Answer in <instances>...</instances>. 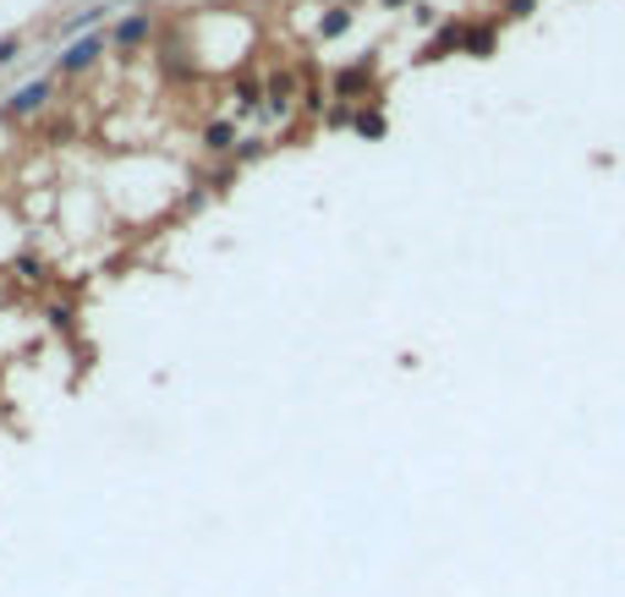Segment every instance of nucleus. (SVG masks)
<instances>
[{"label":"nucleus","mask_w":625,"mask_h":597,"mask_svg":"<svg viewBox=\"0 0 625 597\" xmlns=\"http://www.w3.org/2000/svg\"><path fill=\"white\" fill-rule=\"evenodd\" d=\"M17 275H22L28 286H44V280H50V269H44V258H33V253H22V258H17Z\"/></svg>","instance_id":"nucleus-17"},{"label":"nucleus","mask_w":625,"mask_h":597,"mask_svg":"<svg viewBox=\"0 0 625 597\" xmlns=\"http://www.w3.org/2000/svg\"><path fill=\"white\" fill-rule=\"evenodd\" d=\"M50 94H55V83H50V77H33V83H22V88H17V94L0 105V121H11V127H17V121L39 116V110L50 105Z\"/></svg>","instance_id":"nucleus-6"},{"label":"nucleus","mask_w":625,"mask_h":597,"mask_svg":"<svg viewBox=\"0 0 625 597\" xmlns=\"http://www.w3.org/2000/svg\"><path fill=\"white\" fill-rule=\"evenodd\" d=\"M494 50H499V17H467L462 55H472V61H488Z\"/></svg>","instance_id":"nucleus-8"},{"label":"nucleus","mask_w":625,"mask_h":597,"mask_svg":"<svg viewBox=\"0 0 625 597\" xmlns=\"http://www.w3.org/2000/svg\"><path fill=\"white\" fill-rule=\"evenodd\" d=\"M351 22H357V11H351V6H329V11L318 17V28H312V33H318V44H329V39H346V33H351Z\"/></svg>","instance_id":"nucleus-10"},{"label":"nucleus","mask_w":625,"mask_h":597,"mask_svg":"<svg viewBox=\"0 0 625 597\" xmlns=\"http://www.w3.org/2000/svg\"><path fill=\"white\" fill-rule=\"evenodd\" d=\"M231 94H236V116H258V110H264V77L242 72V77L231 83Z\"/></svg>","instance_id":"nucleus-9"},{"label":"nucleus","mask_w":625,"mask_h":597,"mask_svg":"<svg viewBox=\"0 0 625 597\" xmlns=\"http://www.w3.org/2000/svg\"><path fill=\"white\" fill-rule=\"evenodd\" d=\"M412 17H417V22H423V28H439V22H445V17H439V11H434V6H423V0H417V6H412Z\"/></svg>","instance_id":"nucleus-20"},{"label":"nucleus","mask_w":625,"mask_h":597,"mask_svg":"<svg viewBox=\"0 0 625 597\" xmlns=\"http://www.w3.org/2000/svg\"><path fill=\"white\" fill-rule=\"evenodd\" d=\"M159 72H165V83H176V88H187V83L203 77V61L192 55V44L181 39V28L165 33V44H159Z\"/></svg>","instance_id":"nucleus-2"},{"label":"nucleus","mask_w":625,"mask_h":597,"mask_svg":"<svg viewBox=\"0 0 625 597\" xmlns=\"http://www.w3.org/2000/svg\"><path fill=\"white\" fill-rule=\"evenodd\" d=\"M373 6H384V11H412L417 0H373Z\"/></svg>","instance_id":"nucleus-22"},{"label":"nucleus","mask_w":625,"mask_h":597,"mask_svg":"<svg viewBox=\"0 0 625 597\" xmlns=\"http://www.w3.org/2000/svg\"><path fill=\"white\" fill-rule=\"evenodd\" d=\"M462 39H467V17H445V22L428 33V44L417 50V66H434V61L462 55Z\"/></svg>","instance_id":"nucleus-5"},{"label":"nucleus","mask_w":625,"mask_h":597,"mask_svg":"<svg viewBox=\"0 0 625 597\" xmlns=\"http://www.w3.org/2000/svg\"><path fill=\"white\" fill-rule=\"evenodd\" d=\"M17 50H22V39L11 33V39H0V66H11L17 61Z\"/></svg>","instance_id":"nucleus-21"},{"label":"nucleus","mask_w":625,"mask_h":597,"mask_svg":"<svg viewBox=\"0 0 625 597\" xmlns=\"http://www.w3.org/2000/svg\"><path fill=\"white\" fill-rule=\"evenodd\" d=\"M297 99H303V77L292 66H269L264 72V116L269 121H286L297 110Z\"/></svg>","instance_id":"nucleus-3"},{"label":"nucleus","mask_w":625,"mask_h":597,"mask_svg":"<svg viewBox=\"0 0 625 597\" xmlns=\"http://www.w3.org/2000/svg\"><path fill=\"white\" fill-rule=\"evenodd\" d=\"M155 39V11H127L116 28H110V50L127 61V55H138L144 44Z\"/></svg>","instance_id":"nucleus-4"},{"label":"nucleus","mask_w":625,"mask_h":597,"mask_svg":"<svg viewBox=\"0 0 625 597\" xmlns=\"http://www.w3.org/2000/svg\"><path fill=\"white\" fill-rule=\"evenodd\" d=\"M236 164H253V159H264L269 153V138H236Z\"/></svg>","instance_id":"nucleus-18"},{"label":"nucleus","mask_w":625,"mask_h":597,"mask_svg":"<svg viewBox=\"0 0 625 597\" xmlns=\"http://www.w3.org/2000/svg\"><path fill=\"white\" fill-rule=\"evenodd\" d=\"M44 323H50V334L77 340V307H72V301H50V307H44Z\"/></svg>","instance_id":"nucleus-13"},{"label":"nucleus","mask_w":625,"mask_h":597,"mask_svg":"<svg viewBox=\"0 0 625 597\" xmlns=\"http://www.w3.org/2000/svg\"><path fill=\"white\" fill-rule=\"evenodd\" d=\"M538 6H543V0H499V11H494V17H499V22H527Z\"/></svg>","instance_id":"nucleus-16"},{"label":"nucleus","mask_w":625,"mask_h":597,"mask_svg":"<svg viewBox=\"0 0 625 597\" xmlns=\"http://www.w3.org/2000/svg\"><path fill=\"white\" fill-rule=\"evenodd\" d=\"M351 132H357V138H384V132H390V121H384V105H379V99L357 105V116H351Z\"/></svg>","instance_id":"nucleus-11"},{"label":"nucleus","mask_w":625,"mask_h":597,"mask_svg":"<svg viewBox=\"0 0 625 597\" xmlns=\"http://www.w3.org/2000/svg\"><path fill=\"white\" fill-rule=\"evenodd\" d=\"M105 17H110V6H88V11L66 17V33H83V28H88V33H99V22H105Z\"/></svg>","instance_id":"nucleus-14"},{"label":"nucleus","mask_w":625,"mask_h":597,"mask_svg":"<svg viewBox=\"0 0 625 597\" xmlns=\"http://www.w3.org/2000/svg\"><path fill=\"white\" fill-rule=\"evenodd\" d=\"M198 143H203L209 153H231L236 149V121H225V116H220V121H203Z\"/></svg>","instance_id":"nucleus-12"},{"label":"nucleus","mask_w":625,"mask_h":597,"mask_svg":"<svg viewBox=\"0 0 625 597\" xmlns=\"http://www.w3.org/2000/svg\"><path fill=\"white\" fill-rule=\"evenodd\" d=\"M379 94V50L357 55L351 66H335L329 72V99H346V105H368Z\"/></svg>","instance_id":"nucleus-1"},{"label":"nucleus","mask_w":625,"mask_h":597,"mask_svg":"<svg viewBox=\"0 0 625 597\" xmlns=\"http://www.w3.org/2000/svg\"><path fill=\"white\" fill-rule=\"evenodd\" d=\"M303 110H308V116H324V110H329V88L308 83V94H303Z\"/></svg>","instance_id":"nucleus-19"},{"label":"nucleus","mask_w":625,"mask_h":597,"mask_svg":"<svg viewBox=\"0 0 625 597\" xmlns=\"http://www.w3.org/2000/svg\"><path fill=\"white\" fill-rule=\"evenodd\" d=\"M351 116H357V105H346V99H329V110H324V127H329V132H346V127H351Z\"/></svg>","instance_id":"nucleus-15"},{"label":"nucleus","mask_w":625,"mask_h":597,"mask_svg":"<svg viewBox=\"0 0 625 597\" xmlns=\"http://www.w3.org/2000/svg\"><path fill=\"white\" fill-rule=\"evenodd\" d=\"M105 44H110L105 33H83V39H72V44L61 50L55 72H61V77H83V72H88V66H94V61L105 55Z\"/></svg>","instance_id":"nucleus-7"}]
</instances>
